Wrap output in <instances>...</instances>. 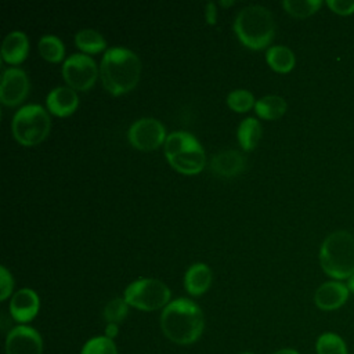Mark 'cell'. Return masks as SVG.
Masks as SVG:
<instances>
[{
  "mask_svg": "<svg viewBox=\"0 0 354 354\" xmlns=\"http://www.w3.org/2000/svg\"><path fill=\"white\" fill-rule=\"evenodd\" d=\"M205 326L201 307L187 299L171 300L160 314V328L165 336L177 344H191L196 342Z\"/></svg>",
  "mask_w": 354,
  "mask_h": 354,
  "instance_id": "obj_1",
  "label": "cell"
},
{
  "mask_svg": "<svg viewBox=\"0 0 354 354\" xmlns=\"http://www.w3.org/2000/svg\"><path fill=\"white\" fill-rule=\"evenodd\" d=\"M141 75V62L137 54L126 47L108 48L100 64L101 82L112 95L124 94L136 87Z\"/></svg>",
  "mask_w": 354,
  "mask_h": 354,
  "instance_id": "obj_2",
  "label": "cell"
},
{
  "mask_svg": "<svg viewBox=\"0 0 354 354\" xmlns=\"http://www.w3.org/2000/svg\"><path fill=\"white\" fill-rule=\"evenodd\" d=\"M234 30L243 46L260 50L274 39L275 21L268 8L252 4L239 10L234 21Z\"/></svg>",
  "mask_w": 354,
  "mask_h": 354,
  "instance_id": "obj_3",
  "label": "cell"
},
{
  "mask_svg": "<svg viewBox=\"0 0 354 354\" xmlns=\"http://www.w3.org/2000/svg\"><path fill=\"white\" fill-rule=\"evenodd\" d=\"M321 267L335 279L354 274V236L347 231H335L326 236L319 250Z\"/></svg>",
  "mask_w": 354,
  "mask_h": 354,
  "instance_id": "obj_4",
  "label": "cell"
},
{
  "mask_svg": "<svg viewBox=\"0 0 354 354\" xmlns=\"http://www.w3.org/2000/svg\"><path fill=\"white\" fill-rule=\"evenodd\" d=\"M163 145L167 162L177 171L183 174H196L205 167V151L191 133L173 131L167 134Z\"/></svg>",
  "mask_w": 354,
  "mask_h": 354,
  "instance_id": "obj_5",
  "label": "cell"
},
{
  "mask_svg": "<svg viewBox=\"0 0 354 354\" xmlns=\"http://www.w3.org/2000/svg\"><path fill=\"white\" fill-rule=\"evenodd\" d=\"M50 124V116L41 105L28 104L14 113L11 130L19 144L32 147L37 145L47 137Z\"/></svg>",
  "mask_w": 354,
  "mask_h": 354,
  "instance_id": "obj_6",
  "label": "cell"
},
{
  "mask_svg": "<svg viewBox=\"0 0 354 354\" xmlns=\"http://www.w3.org/2000/svg\"><path fill=\"white\" fill-rule=\"evenodd\" d=\"M170 296L167 285L155 278H141L131 282L123 295L129 306L142 311L165 308L170 303Z\"/></svg>",
  "mask_w": 354,
  "mask_h": 354,
  "instance_id": "obj_7",
  "label": "cell"
},
{
  "mask_svg": "<svg viewBox=\"0 0 354 354\" xmlns=\"http://www.w3.org/2000/svg\"><path fill=\"white\" fill-rule=\"evenodd\" d=\"M62 76L66 84L73 90L86 91L95 83L98 77V66L90 55L75 53L64 61Z\"/></svg>",
  "mask_w": 354,
  "mask_h": 354,
  "instance_id": "obj_8",
  "label": "cell"
},
{
  "mask_svg": "<svg viewBox=\"0 0 354 354\" xmlns=\"http://www.w3.org/2000/svg\"><path fill=\"white\" fill-rule=\"evenodd\" d=\"M166 129L162 122L153 118H141L133 122L129 127L127 138L129 142L141 149L151 151L165 144L166 141Z\"/></svg>",
  "mask_w": 354,
  "mask_h": 354,
  "instance_id": "obj_9",
  "label": "cell"
},
{
  "mask_svg": "<svg viewBox=\"0 0 354 354\" xmlns=\"http://www.w3.org/2000/svg\"><path fill=\"white\" fill-rule=\"evenodd\" d=\"M6 354H43V339L35 328L17 325L7 333Z\"/></svg>",
  "mask_w": 354,
  "mask_h": 354,
  "instance_id": "obj_10",
  "label": "cell"
},
{
  "mask_svg": "<svg viewBox=\"0 0 354 354\" xmlns=\"http://www.w3.org/2000/svg\"><path fill=\"white\" fill-rule=\"evenodd\" d=\"M29 93V79L21 68H7L1 76L0 100L7 106L21 104Z\"/></svg>",
  "mask_w": 354,
  "mask_h": 354,
  "instance_id": "obj_11",
  "label": "cell"
},
{
  "mask_svg": "<svg viewBox=\"0 0 354 354\" xmlns=\"http://www.w3.org/2000/svg\"><path fill=\"white\" fill-rule=\"evenodd\" d=\"M39 307V296L29 288L17 290L10 300V314L14 321L19 322V325H25L26 322L32 321L37 315Z\"/></svg>",
  "mask_w": 354,
  "mask_h": 354,
  "instance_id": "obj_12",
  "label": "cell"
},
{
  "mask_svg": "<svg viewBox=\"0 0 354 354\" xmlns=\"http://www.w3.org/2000/svg\"><path fill=\"white\" fill-rule=\"evenodd\" d=\"M46 105L53 115L64 118L72 115L76 111L79 105V97L76 90L72 87L58 86L47 94Z\"/></svg>",
  "mask_w": 354,
  "mask_h": 354,
  "instance_id": "obj_13",
  "label": "cell"
},
{
  "mask_svg": "<svg viewBox=\"0 0 354 354\" xmlns=\"http://www.w3.org/2000/svg\"><path fill=\"white\" fill-rule=\"evenodd\" d=\"M348 288L347 285L337 282V281H329L322 283L314 295L315 306L324 311H332L339 307H342L347 297H348Z\"/></svg>",
  "mask_w": 354,
  "mask_h": 354,
  "instance_id": "obj_14",
  "label": "cell"
},
{
  "mask_svg": "<svg viewBox=\"0 0 354 354\" xmlns=\"http://www.w3.org/2000/svg\"><path fill=\"white\" fill-rule=\"evenodd\" d=\"M246 166V159L242 152L236 149H224L217 152L210 162V169L213 173L221 177H234L243 171Z\"/></svg>",
  "mask_w": 354,
  "mask_h": 354,
  "instance_id": "obj_15",
  "label": "cell"
},
{
  "mask_svg": "<svg viewBox=\"0 0 354 354\" xmlns=\"http://www.w3.org/2000/svg\"><path fill=\"white\" fill-rule=\"evenodd\" d=\"M29 51V40L21 30L10 32L1 44V58L11 65L21 64Z\"/></svg>",
  "mask_w": 354,
  "mask_h": 354,
  "instance_id": "obj_16",
  "label": "cell"
},
{
  "mask_svg": "<svg viewBox=\"0 0 354 354\" xmlns=\"http://www.w3.org/2000/svg\"><path fill=\"white\" fill-rule=\"evenodd\" d=\"M212 283V270L205 263H194L184 275V288L192 296L203 295Z\"/></svg>",
  "mask_w": 354,
  "mask_h": 354,
  "instance_id": "obj_17",
  "label": "cell"
},
{
  "mask_svg": "<svg viewBox=\"0 0 354 354\" xmlns=\"http://www.w3.org/2000/svg\"><path fill=\"white\" fill-rule=\"evenodd\" d=\"M266 61L271 69L286 73L290 72L295 66V54L286 46H271L266 51Z\"/></svg>",
  "mask_w": 354,
  "mask_h": 354,
  "instance_id": "obj_18",
  "label": "cell"
},
{
  "mask_svg": "<svg viewBox=\"0 0 354 354\" xmlns=\"http://www.w3.org/2000/svg\"><path fill=\"white\" fill-rule=\"evenodd\" d=\"M288 104L281 95H264L259 98L254 104L256 113L267 120H274L281 118L286 112Z\"/></svg>",
  "mask_w": 354,
  "mask_h": 354,
  "instance_id": "obj_19",
  "label": "cell"
},
{
  "mask_svg": "<svg viewBox=\"0 0 354 354\" xmlns=\"http://www.w3.org/2000/svg\"><path fill=\"white\" fill-rule=\"evenodd\" d=\"M261 124L256 118H246L243 119L239 126H238V131H236V137L239 141V145L245 149V151H250L253 149L257 142L261 138Z\"/></svg>",
  "mask_w": 354,
  "mask_h": 354,
  "instance_id": "obj_20",
  "label": "cell"
},
{
  "mask_svg": "<svg viewBox=\"0 0 354 354\" xmlns=\"http://www.w3.org/2000/svg\"><path fill=\"white\" fill-rule=\"evenodd\" d=\"M75 44L84 54H97L106 47L104 36L95 29H80L75 35Z\"/></svg>",
  "mask_w": 354,
  "mask_h": 354,
  "instance_id": "obj_21",
  "label": "cell"
},
{
  "mask_svg": "<svg viewBox=\"0 0 354 354\" xmlns=\"http://www.w3.org/2000/svg\"><path fill=\"white\" fill-rule=\"evenodd\" d=\"M39 53L40 55L50 62H59L64 59L65 47L59 37L55 35H44L39 40Z\"/></svg>",
  "mask_w": 354,
  "mask_h": 354,
  "instance_id": "obj_22",
  "label": "cell"
},
{
  "mask_svg": "<svg viewBox=\"0 0 354 354\" xmlns=\"http://www.w3.org/2000/svg\"><path fill=\"white\" fill-rule=\"evenodd\" d=\"M315 351L317 354H348L344 340L333 332H325L317 339Z\"/></svg>",
  "mask_w": 354,
  "mask_h": 354,
  "instance_id": "obj_23",
  "label": "cell"
},
{
  "mask_svg": "<svg viewBox=\"0 0 354 354\" xmlns=\"http://www.w3.org/2000/svg\"><path fill=\"white\" fill-rule=\"evenodd\" d=\"M322 6L321 0H283L282 7L286 12L297 18H306L313 15Z\"/></svg>",
  "mask_w": 354,
  "mask_h": 354,
  "instance_id": "obj_24",
  "label": "cell"
},
{
  "mask_svg": "<svg viewBox=\"0 0 354 354\" xmlns=\"http://www.w3.org/2000/svg\"><path fill=\"white\" fill-rule=\"evenodd\" d=\"M228 106L235 112H248L254 106V97L249 90L236 88L228 93L227 95Z\"/></svg>",
  "mask_w": 354,
  "mask_h": 354,
  "instance_id": "obj_25",
  "label": "cell"
},
{
  "mask_svg": "<svg viewBox=\"0 0 354 354\" xmlns=\"http://www.w3.org/2000/svg\"><path fill=\"white\" fill-rule=\"evenodd\" d=\"M80 354H118V348L115 342L104 335L87 340L82 347Z\"/></svg>",
  "mask_w": 354,
  "mask_h": 354,
  "instance_id": "obj_26",
  "label": "cell"
},
{
  "mask_svg": "<svg viewBox=\"0 0 354 354\" xmlns=\"http://www.w3.org/2000/svg\"><path fill=\"white\" fill-rule=\"evenodd\" d=\"M129 313V304L124 297H115L106 303L104 308V319L106 324H120Z\"/></svg>",
  "mask_w": 354,
  "mask_h": 354,
  "instance_id": "obj_27",
  "label": "cell"
},
{
  "mask_svg": "<svg viewBox=\"0 0 354 354\" xmlns=\"http://www.w3.org/2000/svg\"><path fill=\"white\" fill-rule=\"evenodd\" d=\"M14 288V279L10 271L1 266L0 267V300H6L8 296H11Z\"/></svg>",
  "mask_w": 354,
  "mask_h": 354,
  "instance_id": "obj_28",
  "label": "cell"
},
{
  "mask_svg": "<svg viewBox=\"0 0 354 354\" xmlns=\"http://www.w3.org/2000/svg\"><path fill=\"white\" fill-rule=\"evenodd\" d=\"M326 4L339 15H350L354 12V0H328Z\"/></svg>",
  "mask_w": 354,
  "mask_h": 354,
  "instance_id": "obj_29",
  "label": "cell"
},
{
  "mask_svg": "<svg viewBox=\"0 0 354 354\" xmlns=\"http://www.w3.org/2000/svg\"><path fill=\"white\" fill-rule=\"evenodd\" d=\"M206 21H207V24H210V25H213L214 22H216V18H217V11H216V6H214V3H212V1H209V3H206Z\"/></svg>",
  "mask_w": 354,
  "mask_h": 354,
  "instance_id": "obj_30",
  "label": "cell"
},
{
  "mask_svg": "<svg viewBox=\"0 0 354 354\" xmlns=\"http://www.w3.org/2000/svg\"><path fill=\"white\" fill-rule=\"evenodd\" d=\"M118 333H119L118 324H106V328H105V336L106 337L113 340V337H116Z\"/></svg>",
  "mask_w": 354,
  "mask_h": 354,
  "instance_id": "obj_31",
  "label": "cell"
},
{
  "mask_svg": "<svg viewBox=\"0 0 354 354\" xmlns=\"http://www.w3.org/2000/svg\"><path fill=\"white\" fill-rule=\"evenodd\" d=\"M274 354H300V353L296 351V350H293V348H282V350L275 351Z\"/></svg>",
  "mask_w": 354,
  "mask_h": 354,
  "instance_id": "obj_32",
  "label": "cell"
},
{
  "mask_svg": "<svg viewBox=\"0 0 354 354\" xmlns=\"http://www.w3.org/2000/svg\"><path fill=\"white\" fill-rule=\"evenodd\" d=\"M347 288H348V290L350 292H353L354 293V274L348 278V282H347Z\"/></svg>",
  "mask_w": 354,
  "mask_h": 354,
  "instance_id": "obj_33",
  "label": "cell"
},
{
  "mask_svg": "<svg viewBox=\"0 0 354 354\" xmlns=\"http://www.w3.org/2000/svg\"><path fill=\"white\" fill-rule=\"evenodd\" d=\"M220 4L225 7V6H231V4H234V1H220Z\"/></svg>",
  "mask_w": 354,
  "mask_h": 354,
  "instance_id": "obj_34",
  "label": "cell"
},
{
  "mask_svg": "<svg viewBox=\"0 0 354 354\" xmlns=\"http://www.w3.org/2000/svg\"><path fill=\"white\" fill-rule=\"evenodd\" d=\"M241 354H254V353H241Z\"/></svg>",
  "mask_w": 354,
  "mask_h": 354,
  "instance_id": "obj_35",
  "label": "cell"
}]
</instances>
